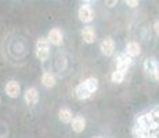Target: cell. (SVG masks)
Wrapping results in <instances>:
<instances>
[{
  "label": "cell",
  "instance_id": "1",
  "mask_svg": "<svg viewBox=\"0 0 159 138\" xmlns=\"http://www.w3.org/2000/svg\"><path fill=\"white\" fill-rule=\"evenodd\" d=\"M50 55V43L46 38H39L36 42V57L40 61H46Z\"/></svg>",
  "mask_w": 159,
  "mask_h": 138
},
{
  "label": "cell",
  "instance_id": "2",
  "mask_svg": "<svg viewBox=\"0 0 159 138\" xmlns=\"http://www.w3.org/2000/svg\"><path fill=\"white\" fill-rule=\"evenodd\" d=\"M79 20L82 21V22H91L93 21V18H94V11H93V8L90 7V6H87V4H83V6H80V8H79Z\"/></svg>",
  "mask_w": 159,
  "mask_h": 138
},
{
  "label": "cell",
  "instance_id": "3",
  "mask_svg": "<svg viewBox=\"0 0 159 138\" xmlns=\"http://www.w3.org/2000/svg\"><path fill=\"white\" fill-rule=\"evenodd\" d=\"M4 90H6V94L10 98H17L21 94V86L17 80H10L6 83Z\"/></svg>",
  "mask_w": 159,
  "mask_h": 138
},
{
  "label": "cell",
  "instance_id": "4",
  "mask_svg": "<svg viewBox=\"0 0 159 138\" xmlns=\"http://www.w3.org/2000/svg\"><path fill=\"white\" fill-rule=\"evenodd\" d=\"M24 100H25V104L28 106H33L38 104L39 101V93L35 87H29L25 90V94H24Z\"/></svg>",
  "mask_w": 159,
  "mask_h": 138
},
{
  "label": "cell",
  "instance_id": "5",
  "mask_svg": "<svg viewBox=\"0 0 159 138\" xmlns=\"http://www.w3.org/2000/svg\"><path fill=\"white\" fill-rule=\"evenodd\" d=\"M47 42L51 43V44H54V46L62 44V42H64L62 32H61L58 28H53V29L48 32V35H47Z\"/></svg>",
  "mask_w": 159,
  "mask_h": 138
},
{
  "label": "cell",
  "instance_id": "6",
  "mask_svg": "<svg viewBox=\"0 0 159 138\" xmlns=\"http://www.w3.org/2000/svg\"><path fill=\"white\" fill-rule=\"evenodd\" d=\"M100 48H101L104 55L111 57V55H114V53H115V43H114V40H112L111 38H107V39H104V40L101 42Z\"/></svg>",
  "mask_w": 159,
  "mask_h": 138
},
{
  "label": "cell",
  "instance_id": "7",
  "mask_svg": "<svg viewBox=\"0 0 159 138\" xmlns=\"http://www.w3.org/2000/svg\"><path fill=\"white\" fill-rule=\"evenodd\" d=\"M130 65H131V57H129L126 53L120 54L118 57V70L126 72V70L130 68Z\"/></svg>",
  "mask_w": 159,
  "mask_h": 138
},
{
  "label": "cell",
  "instance_id": "8",
  "mask_svg": "<svg viewBox=\"0 0 159 138\" xmlns=\"http://www.w3.org/2000/svg\"><path fill=\"white\" fill-rule=\"evenodd\" d=\"M86 128V120H84L83 116H76L72 120V130L75 133H82V131Z\"/></svg>",
  "mask_w": 159,
  "mask_h": 138
},
{
  "label": "cell",
  "instance_id": "9",
  "mask_svg": "<svg viewBox=\"0 0 159 138\" xmlns=\"http://www.w3.org/2000/svg\"><path fill=\"white\" fill-rule=\"evenodd\" d=\"M82 38H83V42L86 43H93L96 40V32L91 26H86L82 30Z\"/></svg>",
  "mask_w": 159,
  "mask_h": 138
},
{
  "label": "cell",
  "instance_id": "10",
  "mask_svg": "<svg viewBox=\"0 0 159 138\" xmlns=\"http://www.w3.org/2000/svg\"><path fill=\"white\" fill-rule=\"evenodd\" d=\"M42 84L46 88H51L56 86V76L50 72H46L42 76Z\"/></svg>",
  "mask_w": 159,
  "mask_h": 138
},
{
  "label": "cell",
  "instance_id": "11",
  "mask_svg": "<svg viewBox=\"0 0 159 138\" xmlns=\"http://www.w3.org/2000/svg\"><path fill=\"white\" fill-rule=\"evenodd\" d=\"M58 118H60V120L62 123H72V120H73L72 112L68 108H61L60 112H58Z\"/></svg>",
  "mask_w": 159,
  "mask_h": 138
},
{
  "label": "cell",
  "instance_id": "12",
  "mask_svg": "<svg viewBox=\"0 0 159 138\" xmlns=\"http://www.w3.org/2000/svg\"><path fill=\"white\" fill-rule=\"evenodd\" d=\"M140 53H141V47H140L139 43L130 42L129 44H127V47H126V54L129 55V57H137V55H140Z\"/></svg>",
  "mask_w": 159,
  "mask_h": 138
},
{
  "label": "cell",
  "instance_id": "13",
  "mask_svg": "<svg viewBox=\"0 0 159 138\" xmlns=\"http://www.w3.org/2000/svg\"><path fill=\"white\" fill-rule=\"evenodd\" d=\"M75 93H76V97H78L79 100H87V98L91 96L90 91H89V90H87V87L84 86V83H80V84H79L78 87H76Z\"/></svg>",
  "mask_w": 159,
  "mask_h": 138
},
{
  "label": "cell",
  "instance_id": "14",
  "mask_svg": "<svg viewBox=\"0 0 159 138\" xmlns=\"http://www.w3.org/2000/svg\"><path fill=\"white\" fill-rule=\"evenodd\" d=\"M158 66H159V65L157 64L155 58H148V60H145V62H144V69H145V72L148 73V75H152V76H154V73H155V70H157Z\"/></svg>",
  "mask_w": 159,
  "mask_h": 138
},
{
  "label": "cell",
  "instance_id": "15",
  "mask_svg": "<svg viewBox=\"0 0 159 138\" xmlns=\"http://www.w3.org/2000/svg\"><path fill=\"white\" fill-rule=\"evenodd\" d=\"M83 83H84V86L87 87V90L90 91V94L96 93L97 88H98V80H97L96 78H89V79H86V80H84Z\"/></svg>",
  "mask_w": 159,
  "mask_h": 138
},
{
  "label": "cell",
  "instance_id": "16",
  "mask_svg": "<svg viewBox=\"0 0 159 138\" xmlns=\"http://www.w3.org/2000/svg\"><path fill=\"white\" fill-rule=\"evenodd\" d=\"M123 79H125V72H122V70H118V69H116L115 72H112L111 80L114 82V83H116V84L122 83V82H123Z\"/></svg>",
  "mask_w": 159,
  "mask_h": 138
},
{
  "label": "cell",
  "instance_id": "17",
  "mask_svg": "<svg viewBox=\"0 0 159 138\" xmlns=\"http://www.w3.org/2000/svg\"><path fill=\"white\" fill-rule=\"evenodd\" d=\"M126 6H129V7H137L139 2L137 0H126Z\"/></svg>",
  "mask_w": 159,
  "mask_h": 138
},
{
  "label": "cell",
  "instance_id": "18",
  "mask_svg": "<svg viewBox=\"0 0 159 138\" xmlns=\"http://www.w3.org/2000/svg\"><path fill=\"white\" fill-rule=\"evenodd\" d=\"M154 30L157 35H159V21H157V22L154 24Z\"/></svg>",
  "mask_w": 159,
  "mask_h": 138
},
{
  "label": "cell",
  "instance_id": "19",
  "mask_svg": "<svg viewBox=\"0 0 159 138\" xmlns=\"http://www.w3.org/2000/svg\"><path fill=\"white\" fill-rule=\"evenodd\" d=\"M154 78H155V80L159 82V66L157 68V70H155V73H154Z\"/></svg>",
  "mask_w": 159,
  "mask_h": 138
},
{
  "label": "cell",
  "instance_id": "20",
  "mask_svg": "<svg viewBox=\"0 0 159 138\" xmlns=\"http://www.w3.org/2000/svg\"><path fill=\"white\" fill-rule=\"evenodd\" d=\"M116 3H118L116 0H112V2H107V6H108V7H114Z\"/></svg>",
  "mask_w": 159,
  "mask_h": 138
},
{
  "label": "cell",
  "instance_id": "21",
  "mask_svg": "<svg viewBox=\"0 0 159 138\" xmlns=\"http://www.w3.org/2000/svg\"><path fill=\"white\" fill-rule=\"evenodd\" d=\"M96 138H101V137H96Z\"/></svg>",
  "mask_w": 159,
  "mask_h": 138
},
{
  "label": "cell",
  "instance_id": "22",
  "mask_svg": "<svg viewBox=\"0 0 159 138\" xmlns=\"http://www.w3.org/2000/svg\"><path fill=\"white\" fill-rule=\"evenodd\" d=\"M0 102H2V100H0Z\"/></svg>",
  "mask_w": 159,
  "mask_h": 138
}]
</instances>
